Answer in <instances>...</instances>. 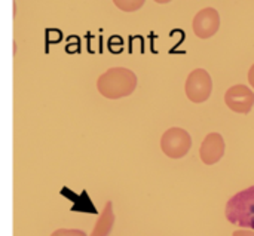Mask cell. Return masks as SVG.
<instances>
[{
	"mask_svg": "<svg viewBox=\"0 0 254 236\" xmlns=\"http://www.w3.org/2000/svg\"><path fill=\"white\" fill-rule=\"evenodd\" d=\"M249 82H250V85L254 88V64L252 65L250 71H249Z\"/></svg>",
	"mask_w": 254,
	"mask_h": 236,
	"instance_id": "12",
	"label": "cell"
},
{
	"mask_svg": "<svg viewBox=\"0 0 254 236\" xmlns=\"http://www.w3.org/2000/svg\"><path fill=\"white\" fill-rule=\"evenodd\" d=\"M192 27L199 39H210L220 28V15L214 7H204L195 15Z\"/></svg>",
	"mask_w": 254,
	"mask_h": 236,
	"instance_id": "6",
	"label": "cell"
},
{
	"mask_svg": "<svg viewBox=\"0 0 254 236\" xmlns=\"http://www.w3.org/2000/svg\"><path fill=\"white\" fill-rule=\"evenodd\" d=\"M115 4L125 12H132V10H137L138 7H141L144 4V1H141V0L140 1H115Z\"/></svg>",
	"mask_w": 254,
	"mask_h": 236,
	"instance_id": "9",
	"label": "cell"
},
{
	"mask_svg": "<svg viewBox=\"0 0 254 236\" xmlns=\"http://www.w3.org/2000/svg\"><path fill=\"white\" fill-rule=\"evenodd\" d=\"M186 95L192 103H204L210 98L213 91V80L207 70L195 68L186 80L185 85Z\"/></svg>",
	"mask_w": 254,
	"mask_h": 236,
	"instance_id": "4",
	"label": "cell"
},
{
	"mask_svg": "<svg viewBox=\"0 0 254 236\" xmlns=\"http://www.w3.org/2000/svg\"><path fill=\"white\" fill-rule=\"evenodd\" d=\"M225 155V140L220 134L211 132L208 134L199 149V156L201 161L205 165H214L217 164Z\"/></svg>",
	"mask_w": 254,
	"mask_h": 236,
	"instance_id": "7",
	"label": "cell"
},
{
	"mask_svg": "<svg viewBox=\"0 0 254 236\" xmlns=\"http://www.w3.org/2000/svg\"><path fill=\"white\" fill-rule=\"evenodd\" d=\"M115 226V213H113V204L109 201L104 205L103 213L100 214L91 236H109L112 234V229Z\"/></svg>",
	"mask_w": 254,
	"mask_h": 236,
	"instance_id": "8",
	"label": "cell"
},
{
	"mask_svg": "<svg viewBox=\"0 0 254 236\" xmlns=\"http://www.w3.org/2000/svg\"><path fill=\"white\" fill-rule=\"evenodd\" d=\"M51 236H86V234L79 229H58Z\"/></svg>",
	"mask_w": 254,
	"mask_h": 236,
	"instance_id": "10",
	"label": "cell"
},
{
	"mask_svg": "<svg viewBox=\"0 0 254 236\" xmlns=\"http://www.w3.org/2000/svg\"><path fill=\"white\" fill-rule=\"evenodd\" d=\"M225 103L232 112L249 115L254 106V92L246 85L231 86L225 94Z\"/></svg>",
	"mask_w": 254,
	"mask_h": 236,
	"instance_id": "5",
	"label": "cell"
},
{
	"mask_svg": "<svg viewBox=\"0 0 254 236\" xmlns=\"http://www.w3.org/2000/svg\"><path fill=\"white\" fill-rule=\"evenodd\" d=\"M225 214L229 223L254 231V186L234 195L226 204Z\"/></svg>",
	"mask_w": 254,
	"mask_h": 236,
	"instance_id": "2",
	"label": "cell"
},
{
	"mask_svg": "<svg viewBox=\"0 0 254 236\" xmlns=\"http://www.w3.org/2000/svg\"><path fill=\"white\" fill-rule=\"evenodd\" d=\"M137 88V76L125 67H112L97 80L98 92L109 100H119L131 95Z\"/></svg>",
	"mask_w": 254,
	"mask_h": 236,
	"instance_id": "1",
	"label": "cell"
},
{
	"mask_svg": "<svg viewBox=\"0 0 254 236\" xmlns=\"http://www.w3.org/2000/svg\"><path fill=\"white\" fill-rule=\"evenodd\" d=\"M192 146V138L188 131L182 128H170L161 138L162 152L171 159H180L188 155Z\"/></svg>",
	"mask_w": 254,
	"mask_h": 236,
	"instance_id": "3",
	"label": "cell"
},
{
	"mask_svg": "<svg viewBox=\"0 0 254 236\" xmlns=\"http://www.w3.org/2000/svg\"><path fill=\"white\" fill-rule=\"evenodd\" d=\"M234 236H254V231H249V229L237 231V232H234Z\"/></svg>",
	"mask_w": 254,
	"mask_h": 236,
	"instance_id": "11",
	"label": "cell"
}]
</instances>
